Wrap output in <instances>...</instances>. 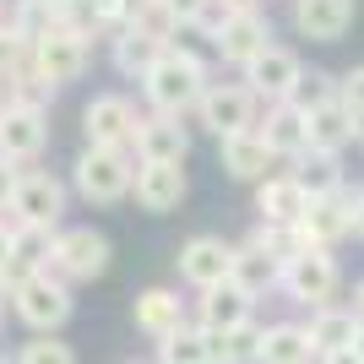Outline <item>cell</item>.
Segmentation results:
<instances>
[{
    "mask_svg": "<svg viewBox=\"0 0 364 364\" xmlns=\"http://www.w3.org/2000/svg\"><path fill=\"white\" fill-rule=\"evenodd\" d=\"M207 87H213V82H207V65L180 44H168L164 55L152 60V71L141 76V92H147V104L158 109V114H185V109H196Z\"/></svg>",
    "mask_w": 364,
    "mask_h": 364,
    "instance_id": "cell-1",
    "label": "cell"
},
{
    "mask_svg": "<svg viewBox=\"0 0 364 364\" xmlns=\"http://www.w3.org/2000/svg\"><path fill=\"white\" fill-rule=\"evenodd\" d=\"M11 304L38 337H55L71 321V283L55 272H28L11 283Z\"/></svg>",
    "mask_w": 364,
    "mask_h": 364,
    "instance_id": "cell-2",
    "label": "cell"
},
{
    "mask_svg": "<svg viewBox=\"0 0 364 364\" xmlns=\"http://www.w3.org/2000/svg\"><path fill=\"white\" fill-rule=\"evenodd\" d=\"M136 185V158L131 152H109V147H87L76 158V191L92 207H114V201L131 196Z\"/></svg>",
    "mask_w": 364,
    "mask_h": 364,
    "instance_id": "cell-3",
    "label": "cell"
},
{
    "mask_svg": "<svg viewBox=\"0 0 364 364\" xmlns=\"http://www.w3.org/2000/svg\"><path fill=\"white\" fill-rule=\"evenodd\" d=\"M33 71L44 76L49 87H65L87 71V33L71 28V22H49L38 38H33Z\"/></svg>",
    "mask_w": 364,
    "mask_h": 364,
    "instance_id": "cell-4",
    "label": "cell"
},
{
    "mask_svg": "<svg viewBox=\"0 0 364 364\" xmlns=\"http://www.w3.org/2000/svg\"><path fill=\"white\" fill-rule=\"evenodd\" d=\"M136 104L120 98V92H98L87 109H82V131H87V147H109V152H131L136 158Z\"/></svg>",
    "mask_w": 364,
    "mask_h": 364,
    "instance_id": "cell-5",
    "label": "cell"
},
{
    "mask_svg": "<svg viewBox=\"0 0 364 364\" xmlns=\"http://www.w3.org/2000/svg\"><path fill=\"white\" fill-rule=\"evenodd\" d=\"M49 272L65 277V283H92V277H104L109 272V240L98 228H60L55 256H49Z\"/></svg>",
    "mask_w": 364,
    "mask_h": 364,
    "instance_id": "cell-6",
    "label": "cell"
},
{
    "mask_svg": "<svg viewBox=\"0 0 364 364\" xmlns=\"http://www.w3.org/2000/svg\"><path fill=\"white\" fill-rule=\"evenodd\" d=\"M337 283H343V272H337L332 250H304V256H294L289 267H283V294H289L294 304H310V310L332 304Z\"/></svg>",
    "mask_w": 364,
    "mask_h": 364,
    "instance_id": "cell-7",
    "label": "cell"
},
{
    "mask_svg": "<svg viewBox=\"0 0 364 364\" xmlns=\"http://www.w3.org/2000/svg\"><path fill=\"white\" fill-rule=\"evenodd\" d=\"M256 104L261 98L245 87V82H213V87L201 92L196 114H201V125L223 141V136H234V131H250V125H256Z\"/></svg>",
    "mask_w": 364,
    "mask_h": 364,
    "instance_id": "cell-8",
    "label": "cell"
},
{
    "mask_svg": "<svg viewBox=\"0 0 364 364\" xmlns=\"http://www.w3.org/2000/svg\"><path fill=\"white\" fill-rule=\"evenodd\" d=\"M353 207H359V191H337V196H316L299 218V234L310 250H332L343 234H353Z\"/></svg>",
    "mask_w": 364,
    "mask_h": 364,
    "instance_id": "cell-9",
    "label": "cell"
},
{
    "mask_svg": "<svg viewBox=\"0 0 364 364\" xmlns=\"http://www.w3.org/2000/svg\"><path fill=\"white\" fill-rule=\"evenodd\" d=\"M6 213L16 218V223H44L55 228L65 213V185L55 180V174H44V168H22V180H16V196Z\"/></svg>",
    "mask_w": 364,
    "mask_h": 364,
    "instance_id": "cell-10",
    "label": "cell"
},
{
    "mask_svg": "<svg viewBox=\"0 0 364 364\" xmlns=\"http://www.w3.org/2000/svg\"><path fill=\"white\" fill-rule=\"evenodd\" d=\"M299 76H304V60L294 49L272 44L267 55H256V60L245 65V87L256 92V98H267V104H289L294 87H299Z\"/></svg>",
    "mask_w": 364,
    "mask_h": 364,
    "instance_id": "cell-11",
    "label": "cell"
},
{
    "mask_svg": "<svg viewBox=\"0 0 364 364\" xmlns=\"http://www.w3.org/2000/svg\"><path fill=\"white\" fill-rule=\"evenodd\" d=\"M49 141V114L33 104H6L0 109V158L6 164H28Z\"/></svg>",
    "mask_w": 364,
    "mask_h": 364,
    "instance_id": "cell-12",
    "label": "cell"
},
{
    "mask_svg": "<svg viewBox=\"0 0 364 364\" xmlns=\"http://www.w3.org/2000/svg\"><path fill=\"white\" fill-rule=\"evenodd\" d=\"M228 272H234V245L218 240V234H196V240L180 245V277L191 283V289H218V283H228Z\"/></svg>",
    "mask_w": 364,
    "mask_h": 364,
    "instance_id": "cell-13",
    "label": "cell"
},
{
    "mask_svg": "<svg viewBox=\"0 0 364 364\" xmlns=\"http://www.w3.org/2000/svg\"><path fill=\"white\" fill-rule=\"evenodd\" d=\"M191 152V131H185V114H141L136 125V164H185Z\"/></svg>",
    "mask_w": 364,
    "mask_h": 364,
    "instance_id": "cell-14",
    "label": "cell"
},
{
    "mask_svg": "<svg viewBox=\"0 0 364 364\" xmlns=\"http://www.w3.org/2000/svg\"><path fill=\"white\" fill-rule=\"evenodd\" d=\"M218 44V55H223L228 65H250L256 55H267L272 49V22L261 11H234L228 16V28L213 38Z\"/></svg>",
    "mask_w": 364,
    "mask_h": 364,
    "instance_id": "cell-15",
    "label": "cell"
},
{
    "mask_svg": "<svg viewBox=\"0 0 364 364\" xmlns=\"http://www.w3.org/2000/svg\"><path fill=\"white\" fill-rule=\"evenodd\" d=\"M272 158H277V152L267 147L261 125H250V131H234V136L218 141V164H223V174H234V180H267Z\"/></svg>",
    "mask_w": 364,
    "mask_h": 364,
    "instance_id": "cell-16",
    "label": "cell"
},
{
    "mask_svg": "<svg viewBox=\"0 0 364 364\" xmlns=\"http://www.w3.org/2000/svg\"><path fill=\"white\" fill-rule=\"evenodd\" d=\"M136 207L141 213H174L185 201V164H136Z\"/></svg>",
    "mask_w": 364,
    "mask_h": 364,
    "instance_id": "cell-17",
    "label": "cell"
},
{
    "mask_svg": "<svg viewBox=\"0 0 364 364\" xmlns=\"http://www.w3.org/2000/svg\"><path fill=\"white\" fill-rule=\"evenodd\" d=\"M294 28L316 44H332L353 28V0H294Z\"/></svg>",
    "mask_w": 364,
    "mask_h": 364,
    "instance_id": "cell-18",
    "label": "cell"
},
{
    "mask_svg": "<svg viewBox=\"0 0 364 364\" xmlns=\"http://www.w3.org/2000/svg\"><path fill=\"white\" fill-rule=\"evenodd\" d=\"M131 316H136V332H147L152 343H164V337H174L185 326V299L174 289H141Z\"/></svg>",
    "mask_w": 364,
    "mask_h": 364,
    "instance_id": "cell-19",
    "label": "cell"
},
{
    "mask_svg": "<svg viewBox=\"0 0 364 364\" xmlns=\"http://www.w3.org/2000/svg\"><path fill=\"white\" fill-rule=\"evenodd\" d=\"M55 240L60 228H44V223H11V283L28 272H49V256H55ZM6 283V289H11Z\"/></svg>",
    "mask_w": 364,
    "mask_h": 364,
    "instance_id": "cell-20",
    "label": "cell"
},
{
    "mask_svg": "<svg viewBox=\"0 0 364 364\" xmlns=\"http://www.w3.org/2000/svg\"><path fill=\"white\" fill-rule=\"evenodd\" d=\"M250 294L240 289V283H234V277H228V283H218V289H207L201 294V332H234V326H245V321H250Z\"/></svg>",
    "mask_w": 364,
    "mask_h": 364,
    "instance_id": "cell-21",
    "label": "cell"
},
{
    "mask_svg": "<svg viewBox=\"0 0 364 364\" xmlns=\"http://www.w3.org/2000/svg\"><path fill=\"white\" fill-rule=\"evenodd\" d=\"M304 207H310V196H304V185L294 174H267L261 180V191H256L261 223H299Z\"/></svg>",
    "mask_w": 364,
    "mask_h": 364,
    "instance_id": "cell-22",
    "label": "cell"
},
{
    "mask_svg": "<svg viewBox=\"0 0 364 364\" xmlns=\"http://www.w3.org/2000/svg\"><path fill=\"white\" fill-rule=\"evenodd\" d=\"M310 343H316V353H343L353 348V332H359V316H353V304H321V310H310Z\"/></svg>",
    "mask_w": 364,
    "mask_h": 364,
    "instance_id": "cell-23",
    "label": "cell"
},
{
    "mask_svg": "<svg viewBox=\"0 0 364 364\" xmlns=\"http://www.w3.org/2000/svg\"><path fill=\"white\" fill-rule=\"evenodd\" d=\"M261 136H267V147H272L277 158H299V152L310 147V120H304L294 104H272L267 120H261Z\"/></svg>",
    "mask_w": 364,
    "mask_h": 364,
    "instance_id": "cell-24",
    "label": "cell"
},
{
    "mask_svg": "<svg viewBox=\"0 0 364 364\" xmlns=\"http://www.w3.org/2000/svg\"><path fill=\"white\" fill-rule=\"evenodd\" d=\"M228 277H234L250 299H256V294H267V289H283V267H277V261L267 256L256 240H245L240 250H234V272H228Z\"/></svg>",
    "mask_w": 364,
    "mask_h": 364,
    "instance_id": "cell-25",
    "label": "cell"
},
{
    "mask_svg": "<svg viewBox=\"0 0 364 364\" xmlns=\"http://www.w3.org/2000/svg\"><path fill=\"white\" fill-rule=\"evenodd\" d=\"M294 180L304 185V196H337L343 191V164H337V152H321V147H304L294 158Z\"/></svg>",
    "mask_w": 364,
    "mask_h": 364,
    "instance_id": "cell-26",
    "label": "cell"
},
{
    "mask_svg": "<svg viewBox=\"0 0 364 364\" xmlns=\"http://www.w3.org/2000/svg\"><path fill=\"white\" fill-rule=\"evenodd\" d=\"M207 348H213V364H261V343H267V326L245 321L234 332H201Z\"/></svg>",
    "mask_w": 364,
    "mask_h": 364,
    "instance_id": "cell-27",
    "label": "cell"
},
{
    "mask_svg": "<svg viewBox=\"0 0 364 364\" xmlns=\"http://www.w3.org/2000/svg\"><path fill=\"white\" fill-rule=\"evenodd\" d=\"M310 359H321V353H316V343H310V332H304V326H294V321L267 326L261 364H310Z\"/></svg>",
    "mask_w": 364,
    "mask_h": 364,
    "instance_id": "cell-28",
    "label": "cell"
},
{
    "mask_svg": "<svg viewBox=\"0 0 364 364\" xmlns=\"http://www.w3.org/2000/svg\"><path fill=\"white\" fill-rule=\"evenodd\" d=\"M164 38H152V33H141V28H120V38H114V65H120L125 76H147L152 71V60L164 55Z\"/></svg>",
    "mask_w": 364,
    "mask_h": 364,
    "instance_id": "cell-29",
    "label": "cell"
},
{
    "mask_svg": "<svg viewBox=\"0 0 364 364\" xmlns=\"http://www.w3.org/2000/svg\"><path fill=\"white\" fill-rule=\"evenodd\" d=\"M304 120H310V147H321V152H343L359 136V125H353V114L343 104H326L316 114H304Z\"/></svg>",
    "mask_w": 364,
    "mask_h": 364,
    "instance_id": "cell-30",
    "label": "cell"
},
{
    "mask_svg": "<svg viewBox=\"0 0 364 364\" xmlns=\"http://www.w3.org/2000/svg\"><path fill=\"white\" fill-rule=\"evenodd\" d=\"M250 240H256L261 250L277 261V267H289L294 256H304V250H310V245H304V234H299V223H261Z\"/></svg>",
    "mask_w": 364,
    "mask_h": 364,
    "instance_id": "cell-31",
    "label": "cell"
},
{
    "mask_svg": "<svg viewBox=\"0 0 364 364\" xmlns=\"http://www.w3.org/2000/svg\"><path fill=\"white\" fill-rule=\"evenodd\" d=\"M158 364H213V348H207V337L196 326H180L174 337L158 343Z\"/></svg>",
    "mask_w": 364,
    "mask_h": 364,
    "instance_id": "cell-32",
    "label": "cell"
},
{
    "mask_svg": "<svg viewBox=\"0 0 364 364\" xmlns=\"http://www.w3.org/2000/svg\"><path fill=\"white\" fill-rule=\"evenodd\" d=\"M299 114H316V109H326V104H337V76L332 71H304L299 76V87H294V98H289Z\"/></svg>",
    "mask_w": 364,
    "mask_h": 364,
    "instance_id": "cell-33",
    "label": "cell"
},
{
    "mask_svg": "<svg viewBox=\"0 0 364 364\" xmlns=\"http://www.w3.org/2000/svg\"><path fill=\"white\" fill-rule=\"evenodd\" d=\"M16 364H76V353H71V343H60V337H33V343H22Z\"/></svg>",
    "mask_w": 364,
    "mask_h": 364,
    "instance_id": "cell-34",
    "label": "cell"
},
{
    "mask_svg": "<svg viewBox=\"0 0 364 364\" xmlns=\"http://www.w3.org/2000/svg\"><path fill=\"white\" fill-rule=\"evenodd\" d=\"M28 60H33V44H28V38H22L16 28H6V22H0V76L22 71Z\"/></svg>",
    "mask_w": 364,
    "mask_h": 364,
    "instance_id": "cell-35",
    "label": "cell"
},
{
    "mask_svg": "<svg viewBox=\"0 0 364 364\" xmlns=\"http://www.w3.org/2000/svg\"><path fill=\"white\" fill-rule=\"evenodd\" d=\"M337 104L353 114V125H359V136H364V65H353V71L337 82Z\"/></svg>",
    "mask_w": 364,
    "mask_h": 364,
    "instance_id": "cell-36",
    "label": "cell"
},
{
    "mask_svg": "<svg viewBox=\"0 0 364 364\" xmlns=\"http://www.w3.org/2000/svg\"><path fill=\"white\" fill-rule=\"evenodd\" d=\"M164 6H168V16H174V22H185V28H196V22H201V11H207L213 0H164Z\"/></svg>",
    "mask_w": 364,
    "mask_h": 364,
    "instance_id": "cell-37",
    "label": "cell"
},
{
    "mask_svg": "<svg viewBox=\"0 0 364 364\" xmlns=\"http://www.w3.org/2000/svg\"><path fill=\"white\" fill-rule=\"evenodd\" d=\"M16 180H22V168L0 158V207H11V196H16Z\"/></svg>",
    "mask_w": 364,
    "mask_h": 364,
    "instance_id": "cell-38",
    "label": "cell"
},
{
    "mask_svg": "<svg viewBox=\"0 0 364 364\" xmlns=\"http://www.w3.org/2000/svg\"><path fill=\"white\" fill-rule=\"evenodd\" d=\"M11 283V228L0 223V289Z\"/></svg>",
    "mask_w": 364,
    "mask_h": 364,
    "instance_id": "cell-39",
    "label": "cell"
},
{
    "mask_svg": "<svg viewBox=\"0 0 364 364\" xmlns=\"http://www.w3.org/2000/svg\"><path fill=\"white\" fill-rule=\"evenodd\" d=\"M321 364H359V353L343 348V353H321Z\"/></svg>",
    "mask_w": 364,
    "mask_h": 364,
    "instance_id": "cell-40",
    "label": "cell"
},
{
    "mask_svg": "<svg viewBox=\"0 0 364 364\" xmlns=\"http://www.w3.org/2000/svg\"><path fill=\"white\" fill-rule=\"evenodd\" d=\"M353 316L364 321V277H359V283H353Z\"/></svg>",
    "mask_w": 364,
    "mask_h": 364,
    "instance_id": "cell-41",
    "label": "cell"
},
{
    "mask_svg": "<svg viewBox=\"0 0 364 364\" xmlns=\"http://www.w3.org/2000/svg\"><path fill=\"white\" fill-rule=\"evenodd\" d=\"M228 11H261V0H223Z\"/></svg>",
    "mask_w": 364,
    "mask_h": 364,
    "instance_id": "cell-42",
    "label": "cell"
},
{
    "mask_svg": "<svg viewBox=\"0 0 364 364\" xmlns=\"http://www.w3.org/2000/svg\"><path fill=\"white\" fill-rule=\"evenodd\" d=\"M353 234L364 240V191H359V207H353Z\"/></svg>",
    "mask_w": 364,
    "mask_h": 364,
    "instance_id": "cell-43",
    "label": "cell"
},
{
    "mask_svg": "<svg viewBox=\"0 0 364 364\" xmlns=\"http://www.w3.org/2000/svg\"><path fill=\"white\" fill-rule=\"evenodd\" d=\"M353 353H359V364H364V321H359V332H353Z\"/></svg>",
    "mask_w": 364,
    "mask_h": 364,
    "instance_id": "cell-44",
    "label": "cell"
},
{
    "mask_svg": "<svg viewBox=\"0 0 364 364\" xmlns=\"http://www.w3.org/2000/svg\"><path fill=\"white\" fill-rule=\"evenodd\" d=\"M0 321H6V304H0Z\"/></svg>",
    "mask_w": 364,
    "mask_h": 364,
    "instance_id": "cell-45",
    "label": "cell"
},
{
    "mask_svg": "<svg viewBox=\"0 0 364 364\" xmlns=\"http://www.w3.org/2000/svg\"><path fill=\"white\" fill-rule=\"evenodd\" d=\"M0 22H6V16H0Z\"/></svg>",
    "mask_w": 364,
    "mask_h": 364,
    "instance_id": "cell-46",
    "label": "cell"
},
{
    "mask_svg": "<svg viewBox=\"0 0 364 364\" xmlns=\"http://www.w3.org/2000/svg\"><path fill=\"white\" fill-rule=\"evenodd\" d=\"M0 109H6V104H0Z\"/></svg>",
    "mask_w": 364,
    "mask_h": 364,
    "instance_id": "cell-47",
    "label": "cell"
}]
</instances>
